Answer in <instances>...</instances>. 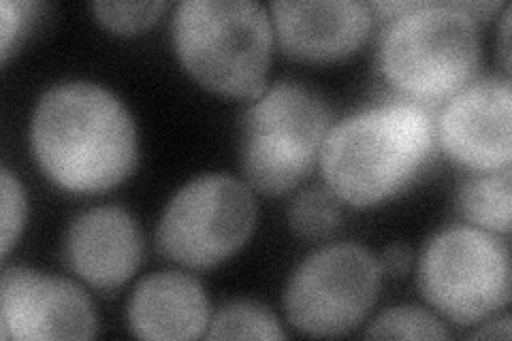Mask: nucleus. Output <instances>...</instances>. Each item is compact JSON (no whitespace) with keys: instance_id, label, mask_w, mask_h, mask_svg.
I'll return each instance as SVG.
<instances>
[{"instance_id":"16","label":"nucleus","mask_w":512,"mask_h":341,"mask_svg":"<svg viewBox=\"0 0 512 341\" xmlns=\"http://www.w3.org/2000/svg\"><path fill=\"white\" fill-rule=\"evenodd\" d=\"M340 222V199L325 188L303 190L291 203V209H288V224H291V229L297 235L306 239L327 237L338 229Z\"/></svg>"},{"instance_id":"5","label":"nucleus","mask_w":512,"mask_h":341,"mask_svg":"<svg viewBox=\"0 0 512 341\" xmlns=\"http://www.w3.org/2000/svg\"><path fill=\"white\" fill-rule=\"evenodd\" d=\"M331 128L327 105L295 81L254 96L242 128V169L250 188L278 197L299 186L320 158Z\"/></svg>"},{"instance_id":"3","label":"nucleus","mask_w":512,"mask_h":341,"mask_svg":"<svg viewBox=\"0 0 512 341\" xmlns=\"http://www.w3.org/2000/svg\"><path fill=\"white\" fill-rule=\"evenodd\" d=\"M480 64L478 24L459 3H412L391 18L378 67L402 99L438 105L466 88Z\"/></svg>"},{"instance_id":"20","label":"nucleus","mask_w":512,"mask_h":341,"mask_svg":"<svg viewBox=\"0 0 512 341\" xmlns=\"http://www.w3.org/2000/svg\"><path fill=\"white\" fill-rule=\"evenodd\" d=\"M43 11L41 3H28V0H3L0 3V56L7 62L13 47L18 45L30 26Z\"/></svg>"},{"instance_id":"13","label":"nucleus","mask_w":512,"mask_h":341,"mask_svg":"<svg viewBox=\"0 0 512 341\" xmlns=\"http://www.w3.org/2000/svg\"><path fill=\"white\" fill-rule=\"evenodd\" d=\"M128 329L139 339H199L212 322L203 286L182 271L143 278L128 299Z\"/></svg>"},{"instance_id":"1","label":"nucleus","mask_w":512,"mask_h":341,"mask_svg":"<svg viewBox=\"0 0 512 341\" xmlns=\"http://www.w3.org/2000/svg\"><path fill=\"white\" fill-rule=\"evenodd\" d=\"M30 148L41 171L73 194H101L122 184L139 152L131 113L92 81H67L41 96Z\"/></svg>"},{"instance_id":"23","label":"nucleus","mask_w":512,"mask_h":341,"mask_svg":"<svg viewBox=\"0 0 512 341\" xmlns=\"http://www.w3.org/2000/svg\"><path fill=\"white\" fill-rule=\"evenodd\" d=\"M510 318L504 316L502 320H495L485 324V329H478L472 337L474 339H485V337H500V339H510Z\"/></svg>"},{"instance_id":"9","label":"nucleus","mask_w":512,"mask_h":341,"mask_svg":"<svg viewBox=\"0 0 512 341\" xmlns=\"http://www.w3.org/2000/svg\"><path fill=\"white\" fill-rule=\"evenodd\" d=\"M448 158L474 173L500 171L512 160V88L508 77L474 79L448 99L436 120Z\"/></svg>"},{"instance_id":"11","label":"nucleus","mask_w":512,"mask_h":341,"mask_svg":"<svg viewBox=\"0 0 512 341\" xmlns=\"http://www.w3.org/2000/svg\"><path fill=\"white\" fill-rule=\"evenodd\" d=\"M282 50L303 62H335L355 54L370 37L372 7L357 0L271 3Z\"/></svg>"},{"instance_id":"24","label":"nucleus","mask_w":512,"mask_h":341,"mask_svg":"<svg viewBox=\"0 0 512 341\" xmlns=\"http://www.w3.org/2000/svg\"><path fill=\"white\" fill-rule=\"evenodd\" d=\"M510 7H506L504 20L500 26V45H502V60L506 71H510Z\"/></svg>"},{"instance_id":"7","label":"nucleus","mask_w":512,"mask_h":341,"mask_svg":"<svg viewBox=\"0 0 512 341\" xmlns=\"http://www.w3.org/2000/svg\"><path fill=\"white\" fill-rule=\"evenodd\" d=\"M256 216L259 211L244 182L222 173L201 175L165 207L156 231L158 250L188 269L216 267L246 246Z\"/></svg>"},{"instance_id":"17","label":"nucleus","mask_w":512,"mask_h":341,"mask_svg":"<svg viewBox=\"0 0 512 341\" xmlns=\"http://www.w3.org/2000/svg\"><path fill=\"white\" fill-rule=\"evenodd\" d=\"M367 339H446L440 318L416 305H399L382 312L365 331Z\"/></svg>"},{"instance_id":"22","label":"nucleus","mask_w":512,"mask_h":341,"mask_svg":"<svg viewBox=\"0 0 512 341\" xmlns=\"http://www.w3.org/2000/svg\"><path fill=\"white\" fill-rule=\"evenodd\" d=\"M459 7L466 11L474 22L478 20H489L493 13H498L500 7H504V3L495 0V3H459Z\"/></svg>"},{"instance_id":"19","label":"nucleus","mask_w":512,"mask_h":341,"mask_svg":"<svg viewBox=\"0 0 512 341\" xmlns=\"http://www.w3.org/2000/svg\"><path fill=\"white\" fill-rule=\"evenodd\" d=\"M3 216H0V248H3V258L9 254V250L18 243L28 216V203L26 192L20 184L18 177H13L9 169H3Z\"/></svg>"},{"instance_id":"21","label":"nucleus","mask_w":512,"mask_h":341,"mask_svg":"<svg viewBox=\"0 0 512 341\" xmlns=\"http://www.w3.org/2000/svg\"><path fill=\"white\" fill-rule=\"evenodd\" d=\"M382 273L384 275H393V278H402V275L408 273L412 265V252L406 246V243H393L387 250L382 252L378 258Z\"/></svg>"},{"instance_id":"15","label":"nucleus","mask_w":512,"mask_h":341,"mask_svg":"<svg viewBox=\"0 0 512 341\" xmlns=\"http://www.w3.org/2000/svg\"><path fill=\"white\" fill-rule=\"evenodd\" d=\"M207 339H284L278 318L267 307L250 301L224 305L205 331Z\"/></svg>"},{"instance_id":"2","label":"nucleus","mask_w":512,"mask_h":341,"mask_svg":"<svg viewBox=\"0 0 512 341\" xmlns=\"http://www.w3.org/2000/svg\"><path fill=\"white\" fill-rule=\"evenodd\" d=\"M436 118L425 105L397 99L333 124L320 150L327 188L352 207H374L402 192L434 150Z\"/></svg>"},{"instance_id":"14","label":"nucleus","mask_w":512,"mask_h":341,"mask_svg":"<svg viewBox=\"0 0 512 341\" xmlns=\"http://www.w3.org/2000/svg\"><path fill=\"white\" fill-rule=\"evenodd\" d=\"M461 216L493 235L510 233V167L474 173L463 180L457 197Z\"/></svg>"},{"instance_id":"6","label":"nucleus","mask_w":512,"mask_h":341,"mask_svg":"<svg viewBox=\"0 0 512 341\" xmlns=\"http://www.w3.org/2000/svg\"><path fill=\"white\" fill-rule=\"evenodd\" d=\"M510 275V252L498 235L457 224L427 239L416 282L438 314L472 327L508 305Z\"/></svg>"},{"instance_id":"10","label":"nucleus","mask_w":512,"mask_h":341,"mask_svg":"<svg viewBox=\"0 0 512 341\" xmlns=\"http://www.w3.org/2000/svg\"><path fill=\"white\" fill-rule=\"evenodd\" d=\"M0 337L5 341L92 339L96 314L86 292L35 269L7 267L0 282Z\"/></svg>"},{"instance_id":"8","label":"nucleus","mask_w":512,"mask_h":341,"mask_svg":"<svg viewBox=\"0 0 512 341\" xmlns=\"http://www.w3.org/2000/svg\"><path fill=\"white\" fill-rule=\"evenodd\" d=\"M382 267L359 243H331L303 261L284 290L293 327L310 337H340L357 329L376 305Z\"/></svg>"},{"instance_id":"12","label":"nucleus","mask_w":512,"mask_h":341,"mask_svg":"<svg viewBox=\"0 0 512 341\" xmlns=\"http://www.w3.org/2000/svg\"><path fill=\"white\" fill-rule=\"evenodd\" d=\"M67 265L86 284L114 290L133 278L143 258V235L137 220L116 205L79 214L64 237Z\"/></svg>"},{"instance_id":"18","label":"nucleus","mask_w":512,"mask_h":341,"mask_svg":"<svg viewBox=\"0 0 512 341\" xmlns=\"http://www.w3.org/2000/svg\"><path fill=\"white\" fill-rule=\"evenodd\" d=\"M96 20L105 28L118 32V35H137L148 30L163 11L167 9L165 0H152V3H99L92 5Z\"/></svg>"},{"instance_id":"4","label":"nucleus","mask_w":512,"mask_h":341,"mask_svg":"<svg viewBox=\"0 0 512 341\" xmlns=\"http://www.w3.org/2000/svg\"><path fill=\"white\" fill-rule=\"evenodd\" d=\"M173 43L199 84L233 99L265 90L271 60V22L250 0H184L173 15Z\"/></svg>"}]
</instances>
